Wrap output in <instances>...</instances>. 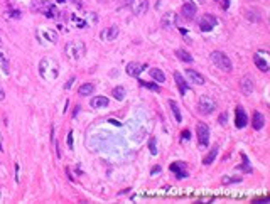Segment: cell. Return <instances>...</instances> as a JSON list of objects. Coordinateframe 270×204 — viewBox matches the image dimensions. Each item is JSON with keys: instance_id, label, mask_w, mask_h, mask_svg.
<instances>
[{"instance_id": "cell-35", "label": "cell", "mask_w": 270, "mask_h": 204, "mask_svg": "<svg viewBox=\"0 0 270 204\" xmlns=\"http://www.w3.org/2000/svg\"><path fill=\"white\" fill-rule=\"evenodd\" d=\"M5 98V93H4V88H2V86H0V101H2V100H4Z\"/></svg>"}, {"instance_id": "cell-16", "label": "cell", "mask_w": 270, "mask_h": 204, "mask_svg": "<svg viewBox=\"0 0 270 204\" xmlns=\"http://www.w3.org/2000/svg\"><path fill=\"white\" fill-rule=\"evenodd\" d=\"M241 91H243L245 94H252L253 93V81L250 76H245L243 79H241Z\"/></svg>"}, {"instance_id": "cell-2", "label": "cell", "mask_w": 270, "mask_h": 204, "mask_svg": "<svg viewBox=\"0 0 270 204\" xmlns=\"http://www.w3.org/2000/svg\"><path fill=\"white\" fill-rule=\"evenodd\" d=\"M64 52L71 61H79L86 52V46L81 42V41H73V42L66 44Z\"/></svg>"}, {"instance_id": "cell-9", "label": "cell", "mask_w": 270, "mask_h": 204, "mask_svg": "<svg viewBox=\"0 0 270 204\" xmlns=\"http://www.w3.org/2000/svg\"><path fill=\"white\" fill-rule=\"evenodd\" d=\"M186 78H188L189 83H193V85H204L203 74H199V73L194 71V69H186Z\"/></svg>"}, {"instance_id": "cell-36", "label": "cell", "mask_w": 270, "mask_h": 204, "mask_svg": "<svg viewBox=\"0 0 270 204\" xmlns=\"http://www.w3.org/2000/svg\"><path fill=\"white\" fill-rule=\"evenodd\" d=\"M157 172H160V167H154V169H152V174H157Z\"/></svg>"}, {"instance_id": "cell-37", "label": "cell", "mask_w": 270, "mask_h": 204, "mask_svg": "<svg viewBox=\"0 0 270 204\" xmlns=\"http://www.w3.org/2000/svg\"><path fill=\"white\" fill-rule=\"evenodd\" d=\"M0 150H2V140H0Z\"/></svg>"}, {"instance_id": "cell-21", "label": "cell", "mask_w": 270, "mask_h": 204, "mask_svg": "<svg viewBox=\"0 0 270 204\" xmlns=\"http://www.w3.org/2000/svg\"><path fill=\"white\" fill-rule=\"evenodd\" d=\"M93 91H95V86L91 85V83H85V85H81L79 89H78V93L81 94V96H90Z\"/></svg>"}, {"instance_id": "cell-24", "label": "cell", "mask_w": 270, "mask_h": 204, "mask_svg": "<svg viewBox=\"0 0 270 204\" xmlns=\"http://www.w3.org/2000/svg\"><path fill=\"white\" fill-rule=\"evenodd\" d=\"M171 170H172V172H176V175H177L179 179H184L186 175H188L184 170H182V162H176V164H172V165H171Z\"/></svg>"}, {"instance_id": "cell-12", "label": "cell", "mask_w": 270, "mask_h": 204, "mask_svg": "<svg viewBox=\"0 0 270 204\" xmlns=\"http://www.w3.org/2000/svg\"><path fill=\"white\" fill-rule=\"evenodd\" d=\"M176 24H177V17L174 12H167L162 17V27H166V29H172Z\"/></svg>"}, {"instance_id": "cell-17", "label": "cell", "mask_w": 270, "mask_h": 204, "mask_svg": "<svg viewBox=\"0 0 270 204\" xmlns=\"http://www.w3.org/2000/svg\"><path fill=\"white\" fill-rule=\"evenodd\" d=\"M174 79H176V83H177V86H179V93L184 96L186 93H188V85H186V81H184V78L181 76L179 73H174Z\"/></svg>"}, {"instance_id": "cell-23", "label": "cell", "mask_w": 270, "mask_h": 204, "mask_svg": "<svg viewBox=\"0 0 270 204\" xmlns=\"http://www.w3.org/2000/svg\"><path fill=\"white\" fill-rule=\"evenodd\" d=\"M150 76H152V79L157 81V83H164L166 81V74H164L160 69L154 68V69H150Z\"/></svg>"}, {"instance_id": "cell-34", "label": "cell", "mask_w": 270, "mask_h": 204, "mask_svg": "<svg viewBox=\"0 0 270 204\" xmlns=\"http://www.w3.org/2000/svg\"><path fill=\"white\" fill-rule=\"evenodd\" d=\"M73 83H74V78H71V79H69L68 83H66V85H64V89H69V88H71V86H73Z\"/></svg>"}, {"instance_id": "cell-3", "label": "cell", "mask_w": 270, "mask_h": 204, "mask_svg": "<svg viewBox=\"0 0 270 204\" xmlns=\"http://www.w3.org/2000/svg\"><path fill=\"white\" fill-rule=\"evenodd\" d=\"M209 59L216 68L221 69V71H225V73H230L233 69V64H231V61H230V57L221 51H213L211 56H209Z\"/></svg>"}, {"instance_id": "cell-20", "label": "cell", "mask_w": 270, "mask_h": 204, "mask_svg": "<svg viewBox=\"0 0 270 204\" xmlns=\"http://www.w3.org/2000/svg\"><path fill=\"white\" fill-rule=\"evenodd\" d=\"M147 10V0H135V4H133V12L140 15Z\"/></svg>"}, {"instance_id": "cell-28", "label": "cell", "mask_w": 270, "mask_h": 204, "mask_svg": "<svg viewBox=\"0 0 270 204\" xmlns=\"http://www.w3.org/2000/svg\"><path fill=\"white\" fill-rule=\"evenodd\" d=\"M42 34L46 36V37L51 41V42H56V41H57V36H56V34H52V32H49V30H42Z\"/></svg>"}, {"instance_id": "cell-33", "label": "cell", "mask_w": 270, "mask_h": 204, "mask_svg": "<svg viewBox=\"0 0 270 204\" xmlns=\"http://www.w3.org/2000/svg\"><path fill=\"white\" fill-rule=\"evenodd\" d=\"M188 138H191V132H189V130H184V132H182V140H188Z\"/></svg>"}, {"instance_id": "cell-15", "label": "cell", "mask_w": 270, "mask_h": 204, "mask_svg": "<svg viewBox=\"0 0 270 204\" xmlns=\"http://www.w3.org/2000/svg\"><path fill=\"white\" fill-rule=\"evenodd\" d=\"M90 105L93 108H107L108 107V98L107 96H95L90 101Z\"/></svg>"}, {"instance_id": "cell-22", "label": "cell", "mask_w": 270, "mask_h": 204, "mask_svg": "<svg viewBox=\"0 0 270 204\" xmlns=\"http://www.w3.org/2000/svg\"><path fill=\"white\" fill-rule=\"evenodd\" d=\"M218 152H219V149H218V147H213V149H211V152L208 153V155H206L204 159H203V164H204V165H209V164H213V160L216 159Z\"/></svg>"}, {"instance_id": "cell-30", "label": "cell", "mask_w": 270, "mask_h": 204, "mask_svg": "<svg viewBox=\"0 0 270 204\" xmlns=\"http://www.w3.org/2000/svg\"><path fill=\"white\" fill-rule=\"evenodd\" d=\"M142 85L145 86V88H149V89H154V91H159V86L157 85H154V83H147V81H140Z\"/></svg>"}, {"instance_id": "cell-29", "label": "cell", "mask_w": 270, "mask_h": 204, "mask_svg": "<svg viewBox=\"0 0 270 204\" xmlns=\"http://www.w3.org/2000/svg\"><path fill=\"white\" fill-rule=\"evenodd\" d=\"M241 177H223V184H233V182H240Z\"/></svg>"}, {"instance_id": "cell-1", "label": "cell", "mask_w": 270, "mask_h": 204, "mask_svg": "<svg viewBox=\"0 0 270 204\" xmlns=\"http://www.w3.org/2000/svg\"><path fill=\"white\" fill-rule=\"evenodd\" d=\"M39 74H41V76H42L46 81L56 79L57 74H59V66H57V61L52 59V57H44V59L39 63Z\"/></svg>"}, {"instance_id": "cell-10", "label": "cell", "mask_w": 270, "mask_h": 204, "mask_svg": "<svg viewBox=\"0 0 270 204\" xmlns=\"http://www.w3.org/2000/svg\"><path fill=\"white\" fill-rule=\"evenodd\" d=\"M181 14H182V17L184 19H194V15H196V5L193 4V2H188V4L182 5V9H181Z\"/></svg>"}, {"instance_id": "cell-4", "label": "cell", "mask_w": 270, "mask_h": 204, "mask_svg": "<svg viewBox=\"0 0 270 204\" xmlns=\"http://www.w3.org/2000/svg\"><path fill=\"white\" fill-rule=\"evenodd\" d=\"M197 110L201 115H211L216 110V101L211 96H201L197 100Z\"/></svg>"}, {"instance_id": "cell-7", "label": "cell", "mask_w": 270, "mask_h": 204, "mask_svg": "<svg viewBox=\"0 0 270 204\" xmlns=\"http://www.w3.org/2000/svg\"><path fill=\"white\" fill-rule=\"evenodd\" d=\"M247 123H248V116H247V113H245L243 108L238 107L235 110V125H236V128L247 127Z\"/></svg>"}, {"instance_id": "cell-11", "label": "cell", "mask_w": 270, "mask_h": 204, "mask_svg": "<svg viewBox=\"0 0 270 204\" xmlns=\"http://www.w3.org/2000/svg\"><path fill=\"white\" fill-rule=\"evenodd\" d=\"M145 69V66L144 64H140V63H130L129 66H127V74L129 76H140V73Z\"/></svg>"}, {"instance_id": "cell-6", "label": "cell", "mask_w": 270, "mask_h": 204, "mask_svg": "<svg viewBox=\"0 0 270 204\" xmlns=\"http://www.w3.org/2000/svg\"><path fill=\"white\" fill-rule=\"evenodd\" d=\"M216 24H218L216 17H213V15H209V14H206V15H203L201 20H199V29L204 30V32H209V30L214 29Z\"/></svg>"}, {"instance_id": "cell-31", "label": "cell", "mask_w": 270, "mask_h": 204, "mask_svg": "<svg viewBox=\"0 0 270 204\" xmlns=\"http://www.w3.org/2000/svg\"><path fill=\"white\" fill-rule=\"evenodd\" d=\"M66 144H68L69 149H73V132L68 133V137H66Z\"/></svg>"}, {"instance_id": "cell-18", "label": "cell", "mask_w": 270, "mask_h": 204, "mask_svg": "<svg viewBox=\"0 0 270 204\" xmlns=\"http://www.w3.org/2000/svg\"><path fill=\"white\" fill-rule=\"evenodd\" d=\"M169 107H171V111H172V115H174V118H176V122L181 123V122H182V115H181V110H179V107H177V103L174 101V100H171V101H169Z\"/></svg>"}, {"instance_id": "cell-14", "label": "cell", "mask_w": 270, "mask_h": 204, "mask_svg": "<svg viewBox=\"0 0 270 204\" xmlns=\"http://www.w3.org/2000/svg\"><path fill=\"white\" fill-rule=\"evenodd\" d=\"M263 125H265V116L262 115L260 111H255V113H253V120H252L253 130H262Z\"/></svg>"}, {"instance_id": "cell-5", "label": "cell", "mask_w": 270, "mask_h": 204, "mask_svg": "<svg viewBox=\"0 0 270 204\" xmlns=\"http://www.w3.org/2000/svg\"><path fill=\"white\" fill-rule=\"evenodd\" d=\"M196 132H197V140L203 147H208L209 144V128L206 123H197L196 127Z\"/></svg>"}, {"instance_id": "cell-19", "label": "cell", "mask_w": 270, "mask_h": 204, "mask_svg": "<svg viewBox=\"0 0 270 204\" xmlns=\"http://www.w3.org/2000/svg\"><path fill=\"white\" fill-rule=\"evenodd\" d=\"M253 61H255V64H257V68L260 69V71H268V63H267L263 57H262L260 54H255V57H253Z\"/></svg>"}, {"instance_id": "cell-25", "label": "cell", "mask_w": 270, "mask_h": 204, "mask_svg": "<svg viewBox=\"0 0 270 204\" xmlns=\"http://www.w3.org/2000/svg\"><path fill=\"white\" fill-rule=\"evenodd\" d=\"M176 56L179 57L181 61H184V63H193V56L189 54L188 51H184V49H177Z\"/></svg>"}, {"instance_id": "cell-8", "label": "cell", "mask_w": 270, "mask_h": 204, "mask_svg": "<svg viewBox=\"0 0 270 204\" xmlns=\"http://www.w3.org/2000/svg\"><path fill=\"white\" fill-rule=\"evenodd\" d=\"M118 27L116 26H112V27H108V29H103L101 32H100V37L103 39V41H115L116 36H118Z\"/></svg>"}, {"instance_id": "cell-26", "label": "cell", "mask_w": 270, "mask_h": 204, "mask_svg": "<svg viewBox=\"0 0 270 204\" xmlns=\"http://www.w3.org/2000/svg\"><path fill=\"white\" fill-rule=\"evenodd\" d=\"M125 94H127V91H125L123 86H116V88L113 89V96H115V100H118V101H122V100H123Z\"/></svg>"}, {"instance_id": "cell-32", "label": "cell", "mask_w": 270, "mask_h": 204, "mask_svg": "<svg viewBox=\"0 0 270 204\" xmlns=\"http://www.w3.org/2000/svg\"><path fill=\"white\" fill-rule=\"evenodd\" d=\"M219 123L226 125V113H221V115H219Z\"/></svg>"}, {"instance_id": "cell-27", "label": "cell", "mask_w": 270, "mask_h": 204, "mask_svg": "<svg viewBox=\"0 0 270 204\" xmlns=\"http://www.w3.org/2000/svg\"><path fill=\"white\" fill-rule=\"evenodd\" d=\"M149 150H150L152 155H157V138H155V137H152L149 140Z\"/></svg>"}, {"instance_id": "cell-13", "label": "cell", "mask_w": 270, "mask_h": 204, "mask_svg": "<svg viewBox=\"0 0 270 204\" xmlns=\"http://www.w3.org/2000/svg\"><path fill=\"white\" fill-rule=\"evenodd\" d=\"M0 74L2 76H9L10 74V66H9V59L4 54V51H0Z\"/></svg>"}]
</instances>
